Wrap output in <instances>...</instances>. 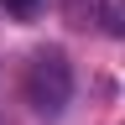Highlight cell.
I'll use <instances>...</instances> for the list:
<instances>
[{
    "mask_svg": "<svg viewBox=\"0 0 125 125\" xmlns=\"http://www.w3.org/2000/svg\"><path fill=\"white\" fill-rule=\"evenodd\" d=\"M68 94H73V68H68V57H62L57 47L37 52L31 68H26V99H31V109L57 115V109L68 104Z\"/></svg>",
    "mask_w": 125,
    "mask_h": 125,
    "instance_id": "1",
    "label": "cell"
},
{
    "mask_svg": "<svg viewBox=\"0 0 125 125\" xmlns=\"http://www.w3.org/2000/svg\"><path fill=\"white\" fill-rule=\"evenodd\" d=\"M10 5H31V0H10Z\"/></svg>",
    "mask_w": 125,
    "mask_h": 125,
    "instance_id": "2",
    "label": "cell"
}]
</instances>
